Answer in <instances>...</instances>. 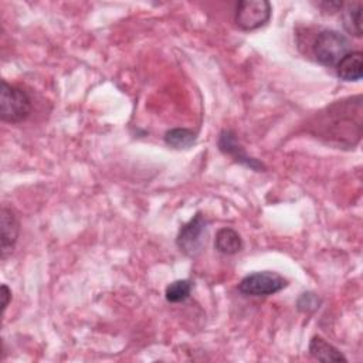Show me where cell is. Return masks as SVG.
I'll return each instance as SVG.
<instances>
[{
    "instance_id": "cell-4",
    "label": "cell",
    "mask_w": 363,
    "mask_h": 363,
    "mask_svg": "<svg viewBox=\"0 0 363 363\" xmlns=\"http://www.w3.org/2000/svg\"><path fill=\"white\" fill-rule=\"evenodd\" d=\"M288 285V281L272 271L252 272L244 277L238 284V291L251 296H268L282 291Z\"/></svg>"
},
{
    "instance_id": "cell-11",
    "label": "cell",
    "mask_w": 363,
    "mask_h": 363,
    "mask_svg": "<svg viewBox=\"0 0 363 363\" xmlns=\"http://www.w3.org/2000/svg\"><path fill=\"white\" fill-rule=\"evenodd\" d=\"M214 247L217 251L225 255H234L244 247L241 235L231 227H223L216 234Z\"/></svg>"
},
{
    "instance_id": "cell-13",
    "label": "cell",
    "mask_w": 363,
    "mask_h": 363,
    "mask_svg": "<svg viewBox=\"0 0 363 363\" xmlns=\"http://www.w3.org/2000/svg\"><path fill=\"white\" fill-rule=\"evenodd\" d=\"M164 142L174 149H189L196 142V133L187 128H174L164 133Z\"/></svg>"
},
{
    "instance_id": "cell-7",
    "label": "cell",
    "mask_w": 363,
    "mask_h": 363,
    "mask_svg": "<svg viewBox=\"0 0 363 363\" xmlns=\"http://www.w3.org/2000/svg\"><path fill=\"white\" fill-rule=\"evenodd\" d=\"M20 233V223L14 214V211L6 206L1 207L0 211V252L1 258H6L14 250Z\"/></svg>"
},
{
    "instance_id": "cell-14",
    "label": "cell",
    "mask_w": 363,
    "mask_h": 363,
    "mask_svg": "<svg viewBox=\"0 0 363 363\" xmlns=\"http://www.w3.org/2000/svg\"><path fill=\"white\" fill-rule=\"evenodd\" d=\"M193 284L189 279H177L166 286L164 296L166 301L170 303H179L186 301L191 294Z\"/></svg>"
},
{
    "instance_id": "cell-5",
    "label": "cell",
    "mask_w": 363,
    "mask_h": 363,
    "mask_svg": "<svg viewBox=\"0 0 363 363\" xmlns=\"http://www.w3.org/2000/svg\"><path fill=\"white\" fill-rule=\"evenodd\" d=\"M207 221L201 213H197L191 220L182 225L176 244L182 252L189 257H196L201 252L206 244Z\"/></svg>"
},
{
    "instance_id": "cell-2",
    "label": "cell",
    "mask_w": 363,
    "mask_h": 363,
    "mask_svg": "<svg viewBox=\"0 0 363 363\" xmlns=\"http://www.w3.org/2000/svg\"><path fill=\"white\" fill-rule=\"evenodd\" d=\"M31 98L20 86L1 82L0 92V118L4 122L18 123L28 118L31 113Z\"/></svg>"
},
{
    "instance_id": "cell-9",
    "label": "cell",
    "mask_w": 363,
    "mask_h": 363,
    "mask_svg": "<svg viewBox=\"0 0 363 363\" xmlns=\"http://www.w3.org/2000/svg\"><path fill=\"white\" fill-rule=\"evenodd\" d=\"M336 74L340 79L352 82L362 79L363 75V54L360 51H349L337 64Z\"/></svg>"
},
{
    "instance_id": "cell-8",
    "label": "cell",
    "mask_w": 363,
    "mask_h": 363,
    "mask_svg": "<svg viewBox=\"0 0 363 363\" xmlns=\"http://www.w3.org/2000/svg\"><path fill=\"white\" fill-rule=\"evenodd\" d=\"M218 147L221 152H224L225 155H230L233 156L237 162H240L241 164H245L254 170H261V169H265L264 164L261 162H258L257 159L254 157H250L244 153V150L241 149V146L237 143V138H235V133L233 130H223L220 133V138H218Z\"/></svg>"
},
{
    "instance_id": "cell-12",
    "label": "cell",
    "mask_w": 363,
    "mask_h": 363,
    "mask_svg": "<svg viewBox=\"0 0 363 363\" xmlns=\"http://www.w3.org/2000/svg\"><path fill=\"white\" fill-rule=\"evenodd\" d=\"M360 11H362V4L359 1L354 3H347L343 7L342 13V20H343V27L345 30L357 38L362 37V24H360Z\"/></svg>"
},
{
    "instance_id": "cell-6",
    "label": "cell",
    "mask_w": 363,
    "mask_h": 363,
    "mask_svg": "<svg viewBox=\"0 0 363 363\" xmlns=\"http://www.w3.org/2000/svg\"><path fill=\"white\" fill-rule=\"evenodd\" d=\"M269 17L271 4L267 0H244L235 9V24L244 31H252L265 26Z\"/></svg>"
},
{
    "instance_id": "cell-1",
    "label": "cell",
    "mask_w": 363,
    "mask_h": 363,
    "mask_svg": "<svg viewBox=\"0 0 363 363\" xmlns=\"http://www.w3.org/2000/svg\"><path fill=\"white\" fill-rule=\"evenodd\" d=\"M311 132L337 147L354 146L362 135L360 95L337 101L320 111L311 123Z\"/></svg>"
},
{
    "instance_id": "cell-3",
    "label": "cell",
    "mask_w": 363,
    "mask_h": 363,
    "mask_svg": "<svg viewBox=\"0 0 363 363\" xmlns=\"http://www.w3.org/2000/svg\"><path fill=\"white\" fill-rule=\"evenodd\" d=\"M349 40L336 30H322L312 45L316 61L326 67H336V64L349 52Z\"/></svg>"
},
{
    "instance_id": "cell-10",
    "label": "cell",
    "mask_w": 363,
    "mask_h": 363,
    "mask_svg": "<svg viewBox=\"0 0 363 363\" xmlns=\"http://www.w3.org/2000/svg\"><path fill=\"white\" fill-rule=\"evenodd\" d=\"M309 353L320 362H347L343 353L325 340L322 336H313L309 342Z\"/></svg>"
},
{
    "instance_id": "cell-16",
    "label": "cell",
    "mask_w": 363,
    "mask_h": 363,
    "mask_svg": "<svg viewBox=\"0 0 363 363\" xmlns=\"http://www.w3.org/2000/svg\"><path fill=\"white\" fill-rule=\"evenodd\" d=\"M10 299H11V291L9 289V286L6 284H1V311H3V313L6 312Z\"/></svg>"
},
{
    "instance_id": "cell-15",
    "label": "cell",
    "mask_w": 363,
    "mask_h": 363,
    "mask_svg": "<svg viewBox=\"0 0 363 363\" xmlns=\"http://www.w3.org/2000/svg\"><path fill=\"white\" fill-rule=\"evenodd\" d=\"M319 298L313 292H305L298 299V309L302 312H311L319 308Z\"/></svg>"
}]
</instances>
